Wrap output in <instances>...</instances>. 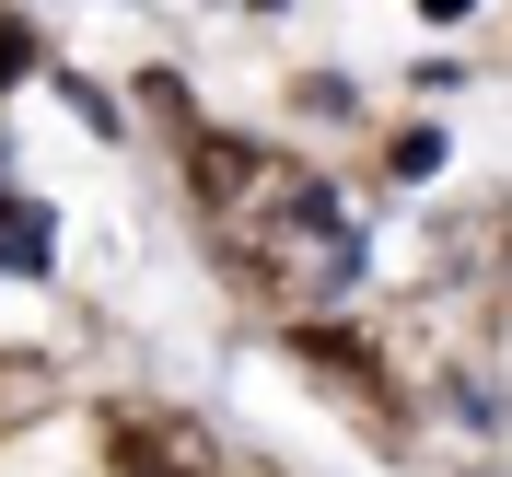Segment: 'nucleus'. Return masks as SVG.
Masks as SVG:
<instances>
[{"mask_svg":"<svg viewBox=\"0 0 512 477\" xmlns=\"http://www.w3.org/2000/svg\"><path fill=\"white\" fill-rule=\"evenodd\" d=\"M105 443H117V477H210V431L163 408H105Z\"/></svg>","mask_w":512,"mask_h":477,"instance_id":"f257e3e1","label":"nucleus"},{"mask_svg":"<svg viewBox=\"0 0 512 477\" xmlns=\"http://www.w3.org/2000/svg\"><path fill=\"white\" fill-rule=\"evenodd\" d=\"M419 12H431V24H466V12H478V0H419Z\"/></svg>","mask_w":512,"mask_h":477,"instance_id":"39448f33","label":"nucleus"},{"mask_svg":"<svg viewBox=\"0 0 512 477\" xmlns=\"http://www.w3.org/2000/svg\"><path fill=\"white\" fill-rule=\"evenodd\" d=\"M187 152H198V198H210V210H233V198H245L256 175H268V163H256L245 140H187Z\"/></svg>","mask_w":512,"mask_h":477,"instance_id":"f03ea898","label":"nucleus"},{"mask_svg":"<svg viewBox=\"0 0 512 477\" xmlns=\"http://www.w3.org/2000/svg\"><path fill=\"white\" fill-rule=\"evenodd\" d=\"M396 175H408V187H419V175H443V140H431V128H408V140H396Z\"/></svg>","mask_w":512,"mask_h":477,"instance_id":"7ed1b4c3","label":"nucleus"},{"mask_svg":"<svg viewBox=\"0 0 512 477\" xmlns=\"http://www.w3.org/2000/svg\"><path fill=\"white\" fill-rule=\"evenodd\" d=\"M24 59H35V35L12 24V12H0V82H12V70H24Z\"/></svg>","mask_w":512,"mask_h":477,"instance_id":"20e7f679","label":"nucleus"}]
</instances>
